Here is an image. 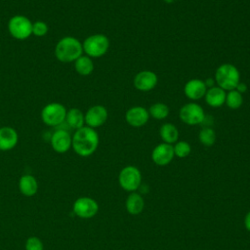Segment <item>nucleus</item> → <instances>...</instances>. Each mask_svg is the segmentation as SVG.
I'll return each mask as SVG.
<instances>
[{
	"label": "nucleus",
	"instance_id": "nucleus-15",
	"mask_svg": "<svg viewBox=\"0 0 250 250\" xmlns=\"http://www.w3.org/2000/svg\"><path fill=\"white\" fill-rule=\"evenodd\" d=\"M19 142V134L11 126L0 127V151H8L16 147Z\"/></svg>",
	"mask_w": 250,
	"mask_h": 250
},
{
	"label": "nucleus",
	"instance_id": "nucleus-11",
	"mask_svg": "<svg viewBox=\"0 0 250 250\" xmlns=\"http://www.w3.org/2000/svg\"><path fill=\"white\" fill-rule=\"evenodd\" d=\"M85 114V125L96 129L105 123L108 117L107 109L101 104L92 105L87 109Z\"/></svg>",
	"mask_w": 250,
	"mask_h": 250
},
{
	"label": "nucleus",
	"instance_id": "nucleus-2",
	"mask_svg": "<svg viewBox=\"0 0 250 250\" xmlns=\"http://www.w3.org/2000/svg\"><path fill=\"white\" fill-rule=\"evenodd\" d=\"M54 54L59 62H74L83 55L82 42L73 36H63L57 42Z\"/></svg>",
	"mask_w": 250,
	"mask_h": 250
},
{
	"label": "nucleus",
	"instance_id": "nucleus-6",
	"mask_svg": "<svg viewBox=\"0 0 250 250\" xmlns=\"http://www.w3.org/2000/svg\"><path fill=\"white\" fill-rule=\"evenodd\" d=\"M7 27L10 35L17 40H25L32 35V21L23 15L13 16Z\"/></svg>",
	"mask_w": 250,
	"mask_h": 250
},
{
	"label": "nucleus",
	"instance_id": "nucleus-30",
	"mask_svg": "<svg viewBox=\"0 0 250 250\" xmlns=\"http://www.w3.org/2000/svg\"><path fill=\"white\" fill-rule=\"evenodd\" d=\"M244 226H245L246 229L250 231V211L246 214V216L244 218Z\"/></svg>",
	"mask_w": 250,
	"mask_h": 250
},
{
	"label": "nucleus",
	"instance_id": "nucleus-17",
	"mask_svg": "<svg viewBox=\"0 0 250 250\" xmlns=\"http://www.w3.org/2000/svg\"><path fill=\"white\" fill-rule=\"evenodd\" d=\"M19 189L21 193L26 197L35 195L38 191V182L36 178L30 174L22 175L19 180Z\"/></svg>",
	"mask_w": 250,
	"mask_h": 250
},
{
	"label": "nucleus",
	"instance_id": "nucleus-25",
	"mask_svg": "<svg viewBox=\"0 0 250 250\" xmlns=\"http://www.w3.org/2000/svg\"><path fill=\"white\" fill-rule=\"evenodd\" d=\"M198 139L200 143L205 146H211L216 141L215 131L210 127H204L200 130L198 134Z\"/></svg>",
	"mask_w": 250,
	"mask_h": 250
},
{
	"label": "nucleus",
	"instance_id": "nucleus-32",
	"mask_svg": "<svg viewBox=\"0 0 250 250\" xmlns=\"http://www.w3.org/2000/svg\"><path fill=\"white\" fill-rule=\"evenodd\" d=\"M167 4H171V3H173L174 2V0H164Z\"/></svg>",
	"mask_w": 250,
	"mask_h": 250
},
{
	"label": "nucleus",
	"instance_id": "nucleus-7",
	"mask_svg": "<svg viewBox=\"0 0 250 250\" xmlns=\"http://www.w3.org/2000/svg\"><path fill=\"white\" fill-rule=\"evenodd\" d=\"M118 183L124 190L134 192L141 187L142 174L137 167L132 165L126 166L118 175Z\"/></svg>",
	"mask_w": 250,
	"mask_h": 250
},
{
	"label": "nucleus",
	"instance_id": "nucleus-31",
	"mask_svg": "<svg viewBox=\"0 0 250 250\" xmlns=\"http://www.w3.org/2000/svg\"><path fill=\"white\" fill-rule=\"evenodd\" d=\"M204 83H205L207 89L212 88V87L215 86V79H214V78H207V79L204 81Z\"/></svg>",
	"mask_w": 250,
	"mask_h": 250
},
{
	"label": "nucleus",
	"instance_id": "nucleus-3",
	"mask_svg": "<svg viewBox=\"0 0 250 250\" xmlns=\"http://www.w3.org/2000/svg\"><path fill=\"white\" fill-rule=\"evenodd\" d=\"M215 82L225 91L234 90L240 82V74L236 66L231 63H223L215 71Z\"/></svg>",
	"mask_w": 250,
	"mask_h": 250
},
{
	"label": "nucleus",
	"instance_id": "nucleus-1",
	"mask_svg": "<svg viewBox=\"0 0 250 250\" xmlns=\"http://www.w3.org/2000/svg\"><path fill=\"white\" fill-rule=\"evenodd\" d=\"M100 138L98 132L88 126L75 130L72 135L71 148L76 154L82 157L92 155L98 148Z\"/></svg>",
	"mask_w": 250,
	"mask_h": 250
},
{
	"label": "nucleus",
	"instance_id": "nucleus-8",
	"mask_svg": "<svg viewBox=\"0 0 250 250\" xmlns=\"http://www.w3.org/2000/svg\"><path fill=\"white\" fill-rule=\"evenodd\" d=\"M179 117L187 125H198L205 120L203 108L196 103H188L183 105L179 111Z\"/></svg>",
	"mask_w": 250,
	"mask_h": 250
},
{
	"label": "nucleus",
	"instance_id": "nucleus-29",
	"mask_svg": "<svg viewBox=\"0 0 250 250\" xmlns=\"http://www.w3.org/2000/svg\"><path fill=\"white\" fill-rule=\"evenodd\" d=\"M234 90H236L237 92H239L240 94H242V93H244V92L247 91V85H246L245 83H243V82H239V83L237 84V86L235 87Z\"/></svg>",
	"mask_w": 250,
	"mask_h": 250
},
{
	"label": "nucleus",
	"instance_id": "nucleus-20",
	"mask_svg": "<svg viewBox=\"0 0 250 250\" xmlns=\"http://www.w3.org/2000/svg\"><path fill=\"white\" fill-rule=\"evenodd\" d=\"M125 206L128 213L132 215H138L145 208V200L140 193H137L134 191V192H131V194L127 197Z\"/></svg>",
	"mask_w": 250,
	"mask_h": 250
},
{
	"label": "nucleus",
	"instance_id": "nucleus-13",
	"mask_svg": "<svg viewBox=\"0 0 250 250\" xmlns=\"http://www.w3.org/2000/svg\"><path fill=\"white\" fill-rule=\"evenodd\" d=\"M174 156L173 146L166 143L157 145L151 152V159L158 166L168 165L173 160Z\"/></svg>",
	"mask_w": 250,
	"mask_h": 250
},
{
	"label": "nucleus",
	"instance_id": "nucleus-16",
	"mask_svg": "<svg viewBox=\"0 0 250 250\" xmlns=\"http://www.w3.org/2000/svg\"><path fill=\"white\" fill-rule=\"evenodd\" d=\"M207 87L203 80L201 79H190L188 80L184 87V93L186 97L191 101H198L201 98H204Z\"/></svg>",
	"mask_w": 250,
	"mask_h": 250
},
{
	"label": "nucleus",
	"instance_id": "nucleus-21",
	"mask_svg": "<svg viewBox=\"0 0 250 250\" xmlns=\"http://www.w3.org/2000/svg\"><path fill=\"white\" fill-rule=\"evenodd\" d=\"M73 63L75 71L81 76H88L94 70V62L86 55L80 56Z\"/></svg>",
	"mask_w": 250,
	"mask_h": 250
},
{
	"label": "nucleus",
	"instance_id": "nucleus-19",
	"mask_svg": "<svg viewBox=\"0 0 250 250\" xmlns=\"http://www.w3.org/2000/svg\"><path fill=\"white\" fill-rule=\"evenodd\" d=\"M64 122L73 130L80 129L85 126V114L79 108L71 107L66 111Z\"/></svg>",
	"mask_w": 250,
	"mask_h": 250
},
{
	"label": "nucleus",
	"instance_id": "nucleus-5",
	"mask_svg": "<svg viewBox=\"0 0 250 250\" xmlns=\"http://www.w3.org/2000/svg\"><path fill=\"white\" fill-rule=\"evenodd\" d=\"M66 111L67 109L62 104L57 102L49 103L41 110V120L49 127H59L64 123Z\"/></svg>",
	"mask_w": 250,
	"mask_h": 250
},
{
	"label": "nucleus",
	"instance_id": "nucleus-28",
	"mask_svg": "<svg viewBox=\"0 0 250 250\" xmlns=\"http://www.w3.org/2000/svg\"><path fill=\"white\" fill-rule=\"evenodd\" d=\"M25 250H44L42 240L37 236H30L26 239L24 244Z\"/></svg>",
	"mask_w": 250,
	"mask_h": 250
},
{
	"label": "nucleus",
	"instance_id": "nucleus-4",
	"mask_svg": "<svg viewBox=\"0 0 250 250\" xmlns=\"http://www.w3.org/2000/svg\"><path fill=\"white\" fill-rule=\"evenodd\" d=\"M83 53L91 59L100 58L105 55L109 48V39L102 33L89 35L82 42Z\"/></svg>",
	"mask_w": 250,
	"mask_h": 250
},
{
	"label": "nucleus",
	"instance_id": "nucleus-14",
	"mask_svg": "<svg viewBox=\"0 0 250 250\" xmlns=\"http://www.w3.org/2000/svg\"><path fill=\"white\" fill-rule=\"evenodd\" d=\"M148 110L139 105L129 108L125 113V120L132 127L144 126L148 121Z\"/></svg>",
	"mask_w": 250,
	"mask_h": 250
},
{
	"label": "nucleus",
	"instance_id": "nucleus-22",
	"mask_svg": "<svg viewBox=\"0 0 250 250\" xmlns=\"http://www.w3.org/2000/svg\"><path fill=\"white\" fill-rule=\"evenodd\" d=\"M159 135L163 143L172 145L178 141L179 131L177 127L172 123H164L159 129Z\"/></svg>",
	"mask_w": 250,
	"mask_h": 250
},
{
	"label": "nucleus",
	"instance_id": "nucleus-9",
	"mask_svg": "<svg viewBox=\"0 0 250 250\" xmlns=\"http://www.w3.org/2000/svg\"><path fill=\"white\" fill-rule=\"evenodd\" d=\"M72 211L81 219H91L97 215L99 211V204L91 197L82 196L74 201Z\"/></svg>",
	"mask_w": 250,
	"mask_h": 250
},
{
	"label": "nucleus",
	"instance_id": "nucleus-27",
	"mask_svg": "<svg viewBox=\"0 0 250 250\" xmlns=\"http://www.w3.org/2000/svg\"><path fill=\"white\" fill-rule=\"evenodd\" d=\"M49 31L48 24L43 21H36L32 22V35L36 37H43Z\"/></svg>",
	"mask_w": 250,
	"mask_h": 250
},
{
	"label": "nucleus",
	"instance_id": "nucleus-12",
	"mask_svg": "<svg viewBox=\"0 0 250 250\" xmlns=\"http://www.w3.org/2000/svg\"><path fill=\"white\" fill-rule=\"evenodd\" d=\"M157 82V75L150 70H143L138 72L133 80L135 88L142 92H148L152 90L156 86Z\"/></svg>",
	"mask_w": 250,
	"mask_h": 250
},
{
	"label": "nucleus",
	"instance_id": "nucleus-23",
	"mask_svg": "<svg viewBox=\"0 0 250 250\" xmlns=\"http://www.w3.org/2000/svg\"><path fill=\"white\" fill-rule=\"evenodd\" d=\"M149 116L157 120L165 119L169 115V107L163 103H155L148 109Z\"/></svg>",
	"mask_w": 250,
	"mask_h": 250
},
{
	"label": "nucleus",
	"instance_id": "nucleus-10",
	"mask_svg": "<svg viewBox=\"0 0 250 250\" xmlns=\"http://www.w3.org/2000/svg\"><path fill=\"white\" fill-rule=\"evenodd\" d=\"M50 144L56 152L65 153L71 148L72 136L66 129H57L51 135Z\"/></svg>",
	"mask_w": 250,
	"mask_h": 250
},
{
	"label": "nucleus",
	"instance_id": "nucleus-18",
	"mask_svg": "<svg viewBox=\"0 0 250 250\" xmlns=\"http://www.w3.org/2000/svg\"><path fill=\"white\" fill-rule=\"evenodd\" d=\"M226 91L218 86L207 89L205 93V102L211 107H220L226 102Z\"/></svg>",
	"mask_w": 250,
	"mask_h": 250
},
{
	"label": "nucleus",
	"instance_id": "nucleus-26",
	"mask_svg": "<svg viewBox=\"0 0 250 250\" xmlns=\"http://www.w3.org/2000/svg\"><path fill=\"white\" fill-rule=\"evenodd\" d=\"M173 149H174V154L179 158L187 157L191 151L190 145L186 141L176 142L175 145L173 146Z\"/></svg>",
	"mask_w": 250,
	"mask_h": 250
},
{
	"label": "nucleus",
	"instance_id": "nucleus-24",
	"mask_svg": "<svg viewBox=\"0 0 250 250\" xmlns=\"http://www.w3.org/2000/svg\"><path fill=\"white\" fill-rule=\"evenodd\" d=\"M225 104L228 105V107L231 109H237L239 108L243 104V97L242 94L237 92L236 90H230L228 91L226 95V102Z\"/></svg>",
	"mask_w": 250,
	"mask_h": 250
}]
</instances>
